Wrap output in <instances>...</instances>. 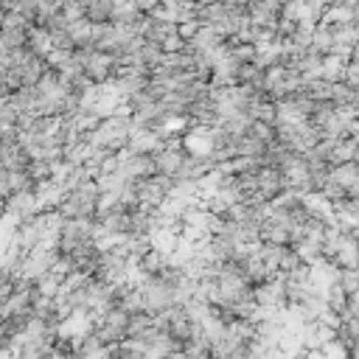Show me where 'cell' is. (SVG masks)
<instances>
[{
  "mask_svg": "<svg viewBox=\"0 0 359 359\" xmlns=\"http://www.w3.org/2000/svg\"><path fill=\"white\" fill-rule=\"evenodd\" d=\"M129 325H132V314L126 309H121V306H112V309H107L104 314L95 317L93 334L98 337L101 345H109L112 348V345L129 339Z\"/></svg>",
  "mask_w": 359,
  "mask_h": 359,
  "instance_id": "6da1fadb",
  "label": "cell"
}]
</instances>
